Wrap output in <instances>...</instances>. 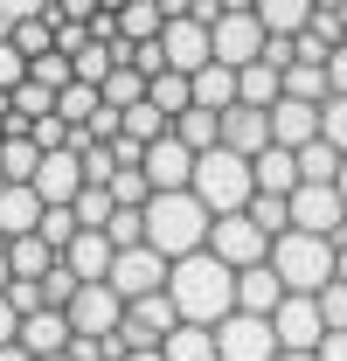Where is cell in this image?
Listing matches in <instances>:
<instances>
[{
    "label": "cell",
    "mask_w": 347,
    "mask_h": 361,
    "mask_svg": "<svg viewBox=\"0 0 347 361\" xmlns=\"http://www.w3.org/2000/svg\"><path fill=\"white\" fill-rule=\"evenodd\" d=\"M167 299H174V313H181V326H222V319L236 313V271L222 264V257H209V250H195V257L174 264Z\"/></svg>",
    "instance_id": "1"
},
{
    "label": "cell",
    "mask_w": 347,
    "mask_h": 361,
    "mask_svg": "<svg viewBox=\"0 0 347 361\" xmlns=\"http://www.w3.org/2000/svg\"><path fill=\"white\" fill-rule=\"evenodd\" d=\"M209 209L195 202V195H153L146 202V250H160L167 264L181 257H195V250H209Z\"/></svg>",
    "instance_id": "2"
},
{
    "label": "cell",
    "mask_w": 347,
    "mask_h": 361,
    "mask_svg": "<svg viewBox=\"0 0 347 361\" xmlns=\"http://www.w3.org/2000/svg\"><path fill=\"white\" fill-rule=\"evenodd\" d=\"M271 271H278V285H285L292 299H319V292L334 285V271H341V243L292 229V236L271 243Z\"/></svg>",
    "instance_id": "3"
},
{
    "label": "cell",
    "mask_w": 347,
    "mask_h": 361,
    "mask_svg": "<svg viewBox=\"0 0 347 361\" xmlns=\"http://www.w3.org/2000/svg\"><path fill=\"white\" fill-rule=\"evenodd\" d=\"M209 216H243L250 202H257V174H250V160H236V153H202L195 160V188H188Z\"/></svg>",
    "instance_id": "4"
},
{
    "label": "cell",
    "mask_w": 347,
    "mask_h": 361,
    "mask_svg": "<svg viewBox=\"0 0 347 361\" xmlns=\"http://www.w3.org/2000/svg\"><path fill=\"white\" fill-rule=\"evenodd\" d=\"M209 49H216L222 70H250V63H264V21H257V7H250V0H229V14L209 28Z\"/></svg>",
    "instance_id": "5"
},
{
    "label": "cell",
    "mask_w": 347,
    "mask_h": 361,
    "mask_svg": "<svg viewBox=\"0 0 347 361\" xmlns=\"http://www.w3.org/2000/svg\"><path fill=\"white\" fill-rule=\"evenodd\" d=\"M160 49H167V70H174V77H202V70L216 63V49H209V28H202V21H188V0H167Z\"/></svg>",
    "instance_id": "6"
},
{
    "label": "cell",
    "mask_w": 347,
    "mask_h": 361,
    "mask_svg": "<svg viewBox=\"0 0 347 361\" xmlns=\"http://www.w3.org/2000/svg\"><path fill=\"white\" fill-rule=\"evenodd\" d=\"M209 257H222V264L243 278V271L271 264V236H264L250 216H216V223H209Z\"/></svg>",
    "instance_id": "7"
},
{
    "label": "cell",
    "mask_w": 347,
    "mask_h": 361,
    "mask_svg": "<svg viewBox=\"0 0 347 361\" xmlns=\"http://www.w3.org/2000/svg\"><path fill=\"white\" fill-rule=\"evenodd\" d=\"M167 278H174V264L160 257V250H146V243H139V250H118V257H111V278H104V285H111L126 306H139V299L167 292Z\"/></svg>",
    "instance_id": "8"
},
{
    "label": "cell",
    "mask_w": 347,
    "mask_h": 361,
    "mask_svg": "<svg viewBox=\"0 0 347 361\" xmlns=\"http://www.w3.org/2000/svg\"><path fill=\"white\" fill-rule=\"evenodd\" d=\"M70 334L77 341H118V326H126V299L111 292V285H84L77 299H70Z\"/></svg>",
    "instance_id": "9"
},
{
    "label": "cell",
    "mask_w": 347,
    "mask_h": 361,
    "mask_svg": "<svg viewBox=\"0 0 347 361\" xmlns=\"http://www.w3.org/2000/svg\"><path fill=\"white\" fill-rule=\"evenodd\" d=\"M292 229H299V236H327V243H341V236H347L341 188H299V195H292Z\"/></svg>",
    "instance_id": "10"
},
{
    "label": "cell",
    "mask_w": 347,
    "mask_h": 361,
    "mask_svg": "<svg viewBox=\"0 0 347 361\" xmlns=\"http://www.w3.org/2000/svg\"><path fill=\"white\" fill-rule=\"evenodd\" d=\"M181 326V313H174L167 292H153V299H139V306H126V326H118V348L126 355H139V348H167V334Z\"/></svg>",
    "instance_id": "11"
},
{
    "label": "cell",
    "mask_w": 347,
    "mask_h": 361,
    "mask_svg": "<svg viewBox=\"0 0 347 361\" xmlns=\"http://www.w3.org/2000/svg\"><path fill=\"white\" fill-rule=\"evenodd\" d=\"M216 355L222 361H278V334H271V319H250V313H229L216 326Z\"/></svg>",
    "instance_id": "12"
},
{
    "label": "cell",
    "mask_w": 347,
    "mask_h": 361,
    "mask_svg": "<svg viewBox=\"0 0 347 361\" xmlns=\"http://www.w3.org/2000/svg\"><path fill=\"white\" fill-rule=\"evenodd\" d=\"M271 334H278L285 355H319V341H327V313H319V299H285V306L271 313Z\"/></svg>",
    "instance_id": "13"
},
{
    "label": "cell",
    "mask_w": 347,
    "mask_h": 361,
    "mask_svg": "<svg viewBox=\"0 0 347 361\" xmlns=\"http://www.w3.org/2000/svg\"><path fill=\"white\" fill-rule=\"evenodd\" d=\"M222 153H236V160L271 153V111H257V104H229V111H222Z\"/></svg>",
    "instance_id": "14"
},
{
    "label": "cell",
    "mask_w": 347,
    "mask_h": 361,
    "mask_svg": "<svg viewBox=\"0 0 347 361\" xmlns=\"http://www.w3.org/2000/svg\"><path fill=\"white\" fill-rule=\"evenodd\" d=\"M35 195H42V209H70L84 195V160L77 153H49L42 174H35Z\"/></svg>",
    "instance_id": "15"
},
{
    "label": "cell",
    "mask_w": 347,
    "mask_h": 361,
    "mask_svg": "<svg viewBox=\"0 0 347 361\" xmlns=\"http://www.w3.org/2000/svg\"><path fill=\"white\" fill-rule=\"evenodd\" d=\"M111 257H118L111 236H104V229H84V236L63 250V271H70L77 285H104V278H111Z\"/></svg>",
    "instance_id": "16"
},
{
    "label": "cell",
    "mask_w": 347,
    "mask_h": 361,
    "mask_svg": "<svg viewBox=\"0 0 347 361\" xmlns=\"http://www.w3.org/2000/svg\"><path fill=\"white\" fill-rule=\"evenodd\" d=\"M319 139V104H271V146H285V153H305Z\"/></svg>",
    "instance_id": "17"
},
{
    "label": "cell",
    "mask_w": 347,
    "mask_h": 361,
    "mask_svg": "<svg viewBox=\"0 0 347 361\" xmlns=\"http://www.w3.org/2000/svg\"><path fill=\"white\" fill-rule=\"evenodd\" d=\"M285 299H292V292L278 285V271H271V264H257V271L236 278V313H250V319H271Z\"/></svg>",
    "instance_id": "18"
},
{
    "label": "cell",
    "mask_w": 347,
    "mask_h": 361,
    "mask_svg": "<svg viewBox=\"0 0 347 361\" xmlns=\"http://www.w3.org/2000/svg\"><path fill=\"white\" fill-rule=\"evenodd\" d=\"M0 35H7V42L28 56V70H35L42 56H56V21H49V7H28V14H14Z\"/></svg>",
    "instance_id": "19"
},
{
    "label": "cell",
    "mask_w": 347,
    "mask_h": 361,
    "mask_svg": "<svg viewBox=\"0 0 347 361\" xmlns=\"http://www.w3.org/2000/svg\"><path fill=\"white\" fill-rule=\"evenodd\" d=\"M42 195H35V188H7V195H0V243H14V236H35V229H42Z\"/></svg>",
    "instance_id": "20"
},
{
    "label": "cell",
    "mask_w": 347,
    "mask_h": 361,
    "mask_svg": "<svg viewBox=\"0 0 347 361\" xmlns=\"http://www.w3.org/2000/svg\"><path fill=\"white\" fill-rule=\"evenodd\" d=\"M257 21H264V42H299L312 28V0H257Z\"/></svg>",
    "instance_id": "21"
},
{
    "label": "cell",
    "mask_w": 347,
    "mask_h": 361,
    "mask_svg": "<svg viewBox=\"0 0 347 361\" xmlns=\"http://www.w3.org/2000/svg\"><path fill=\"white\" fill-rule=\"evenodd\" d=\"M250 174H257V195H278V202H292L299 195V153H285V146H271L250 160Z\"/></svg>",
    "instance_id": "22"
},
{
    "label": "cell",
    "mask_w": 347,
    "mask_h": 361,
    "mask_svg": "<svg viewBox=\"0 0 347 361\" xmlns=\"http://www.w3.org/2000/svg\"><path fill=\"white\" fill-rule=\"evenodd\" d=\"M70 341H77V334H70V319H63V313H35V319H21V348H28L35 361L70 355Z\"/></svg>",
    "instance_id": "23"
},
{
    "label": "cell",
    "mask_w": 347,
    "mask_h": 361,
    "mask_svg": "<svg viewBox=\"0 0 347 361\" xmlns=\"http://www.w3.org/2000/svg\"><path fill=\"white\" fill-rule=\"evenodd\" d=\"M174 139H181L195 160H202V153H216V146H222V111H202V104H188V111L174 118Z\"/></svg>",
    "instance_id": "24"
},
{
    "label": "cell",
    "mask_w": 347,
    "mask_h": 361,
    "mask_svg": "<svg viewBox=\"0 0 347 361\" xmlns=\"http://www.w3.org/2000/svg\"><path fill=\"white\" fill-rule=\"evenodd\" d=\"M167 28V0H126L118 7V42H160Z\"/></svg>",
    "instance_id": "25"
},
{
    "label": "cell",
    "mask_w": 347,
    "mask_h": 361,
    "mask_svg": "<svg viewBox=\"0 0 347 361\" xmlns=\"http://www.w3.org/2000/svg\"><path fill=\"white\" fill-rule=\"evenodd\" d=\"M56 264H63V257L49 250L42 236H14V243H7V271H14V278H28V285H42Z\"/></svg>",
    "instance_id": "26"
},
{
    "label": "cell",
    "mask_w": 347,
    "mask_h": 361,
    "mask_svg": "<svg viewBox=\"0 0 347 361\" xmlns=\"http://www.w3.org/2000/svg\"><path fill=\"white\" fill-rule=\"evenodd\" d=\"M236 104H257V111L285 104V77H278L271 63H250V70H236Z\"/></svg>",
    "instance_id": "27"
},
{
    "label": "cell",
    "mask_w": 347,
    "mask_h": 361,
    "mask_svg": "<svg viewBox=\"0 0 347 361\" xmlns=\"http://www.w3.org/2000/svg\"><path fill=\"white\" fill-rule=\"evenodd\" d=\"M0 167H7V180H14V188H35V174H42V146H35L28 133H7Z\"/></svg>",
    "instance_id": "28"
},
{
    "label": "cell",
    "mask_w": 347,
    "mask_h": 361,
    "mask_svg": "<svg viewBox=\"0 0 347 361\" xmlns=\"http://www.w3.org/2000/svg\"><path fill=\"white\" fill-rule=\"evenodd\" d=\"M146 104H153V111L174 126V118L195 104V77H174V70H167V77H153V84H146Z\"/></svg>",
    "instance_id": "29"
},
{
    "label": "cell",
    "mask_w": 347,
    "mask_h": 361,
    "mask_svg": "<svg viewBox=\"0 0 347 361\" xmlns=\"http://www.w3.org/2000/svg\"><path fill=\"white\" fill-rule=\"evenodd\" d=\"M160 355H167V361H222L216 355V326H174Z\"/></svg>",
    "instance_id": "30"
},
{
    "label": "cell",
    "mask_w": 347,
    "mask_h": 361,
    "mask_svg": "<svg viewBox=\"0 0 347 361\" xmlns=\"http://www.w3.org/2000/svg\"><path fill=\"white\" fill-rule=\"evenodd\" d=\"M195 104H202V111H229V104H236V70L209 63V70L195 77Z\"/></svg>",
    "instance_id": "31"
},
{
    "label": "cell",
    "mask_w": 347,
    "mask_h": 361,
    "mask_svg": "<svg viewBox=\"0 0 347 361\" xmlns=\"http://www.w3.org/2000/svg\"><path fill=\"white\" fill-rule=\"evenodd\" d=\"M312 42H327V49H341L347 42V7L341 0H312V28H305Z\"/></svg>",
    "instance_id": "32"
},
{
    "label": "cell",
    "mask_w": 347,
    "mask_h": 361,
    "mask_svg": "<svg viewBox=\"0 0 347 361\" xmlns=\"http://www.w3.org/2000/svg\"><path fill=\"white\" fill-rule=\"evenodd\" d=\"M70 216H77V229H104L118 216V202H111V188H84V195L70 202Z\"/></svg>",
    "instance_id": "33"
},
{
    "label": "cell",
    "mask_w": 347,
    "mask_h": 361,
    "mask_svg": "<svg viewBox=\"0 0 347 361\" xmlns=\"http://www.w3.org/2000/svg\"><path fill=\"white\" fill-rule=\"evenodd\" d=\"M104 236H111V250H139V243H146V209H118V216L104 223Z\"/></svg>",
    "instance_id": "34"
},
{
    "label": "cell",
    "mask_w": 347,
    "mask_h": 361,
    "mask_svg": "<svg viewBox=\"0 0 347 361\" xmlns=\"http://www.w3.org/2000/svg\"><path fill=\"white\" fill-rule=\"evenodd\" d=\"M35 236H42L49 250L63 257V250H70V243H77L84 229H77V216H70V209H49V216H42V229H35Z\"/></svg>",
    "instance_id": "35"
},
{
    "label": "cell",
    "mask_w": 347,
    "mask_h": 361,
    "mask_svg": "<svg viewBox=\"0 0 347 361\" xmlns=\"http://www.w3.org/2000/svg\"><path fill=\"white\" fill-rule=\"evenodd\" d=\"M77 292H84V285H77L70 271L56 264V271L42 278V313H70V299H77Z\"/></svg>",
    "instance_id": "36"
},
{
    "label": "cell",
    "mask_w": 347,
    "mask_h": 361,
    "mask_svg": "<svg viewBox=\"0 0 347 361\" xmlns=\"http://www.w3.org/2000/svg\"><path fill=\"white\" fill-rule=\"evenodd\" d=\"M319 139H327L334 153H347V97H327V104H319Z\"/></svg>",
    "instance_id": "37"
},
{
    "label": "cell",
    "mask_w": 347,
    "mask_h": 361,
    "mask_svg": "<svg viewBox=\"0 0 347 361\" xmlns=\"http://www.w3.org/2000/svg\"><path fill=\"white\" fill-rule=\"evenodd\" d=\"M28 139L42 146V160H49V153H70V139H77V133H70V126L49 111V118H35V126H28Z\"/></svg>",
    "instance_id": "38"
},
{
    "label": "cell",
    "mask_w": 347,
    "mask_h": 361,
    "mask_svg": "<svg viewBox=\"0 0 347 361\" xmlns=\"http://www.w3.org/2000/svg\"><path fill=\"white\" fill-rule=\"evenodd\" d=\"M21 84H28V56H21V49L0 35V97H14Z\"/></svg>",
    "instance_id": "39"
},
{
    "label": "cell",
    "mask_w": 347,
    "mask_h": 361,
    "mask_svg": "<svg viewBox=\"0 0 347 361\" xmlns=\"http://www.w3.org/2000/svg\"><path fill=\"white\" fill-rule=\"evenodd\" d=\"M319 313H327V334H347V285H341V278L319 292Z\"/></svg>",
    "instance_id": "40"
},
{
    "label": "cell",
    "mask_w": 347,
    "mask_h": 361,
    "mask_svg": "<svg viewBox=\"0 0 347 361\" xmlns=\"http://www.w3.org/2000/svg\"><path fill=\"white\" fill-rule=\"evenodd\" d=\"M7 306H14L21 319H35V313H42V285H28V278H14V285H7Z\"/></svg>",
    "instance_id": "41"
},
{
    "label": "cell",
    "mask_w": 347,
    "mask_h": 361,
    "mask_svg": "<svg viewBox=\"0 0 347 361\" xmlns=\"http://www.w3.org/2000/svg\"><path fill=\"white\" fill-rule=\"evenodd\" d=\"M84 49H90V28H77V21H56V56H70V63H77Z\"/></svg>",
    "instance_id": "42"
},
{
    "label": "cell",
    "mask_w": 347,
    "mask_h": 361,
    "mask_svg": "<svg viewBox=\"0 0 347 361\" xmlns=\"http://www.w3.org/2000/svg\"><path fill=\"white\" fill-rule=\"evenodd\" d=\"M327 84H334V97H347V42L327 56Z\"/></svg>",
    "instance_id": "43"
},
{
    "label": "cell",
    "mask_w": 347,
    "mask_h": 361,
    "mask_svg": "<svg viewBox=\"0 0 347 361\" xmlns=\"http://www.w3.org/2000/svg\"><path fill=\"white\" fill-rule=\"evenodd\" d=\"M0 348H21V313L0 299Z\"/></svg>",
    "instance_id": "44"
},
{
    "label": "cell",
    "mask_w": 347,
    "mask_h": 361,
    "mask_svg": "<svg viewBox=\"0 0 347 361\" xmlns=\"http://www.w3.org/2000/svg\"><path fill=\"white\" fill-rule=\"evenodd\" d=\"M319 361H347V334H327L319 341Z\"/></svg>",
    "instance_id": "45"
},
{
    "label": "cell",
    "mask_w": 347,
    "mask_h": 361,
    "mask_svg": "<svg viewBox=\"0 0 347 361\" xmlns=\"http://www.w3.org/2000/svg\"><path fill=\"white\" fill-rule=\"evenodd\" d=\"M7 285H14V271H7V243H0V299H7Z\"/></svg>",
    "instance_id": "46"
},
{
    "label": "cell",
    "mask_w": 347,
    "mask_h": 361,
    "mask_svg": "<svg viewBox=\"0 0 347 361\" xmlns=\"http://www.w3.org/2000/svg\"><path fill=\"white\" fill-rule=\"evenodd\" d=\"M0 361H35V355H28V348H0Z\"/></svg>",
    "instance_id": "47"
},
{
    "label": "cell",
    "mask_w": 347,
    "mask_h": 361,
    "mask_svg": "<svg viewBox=\"0 0 347 361\" xmlns=\"http://www.w3.org/2000/svg\"><path fill=\"white\" fill-rule=\"evenodd\" d=\"M126 361H167V355H160V348H139V355H126Z\"/></svg>",
    "instance_id": "48"
},
{
    "label": "cell",
    "mask_w": 347,
    "mask_h": 361,
    "mask_svg": "<svg viewBox=\"0 0 347 361\" xmlns=\"http://www.w3.org/2000/svg\"><path fill=\"white\" fill-rule=\"evenodd\" d=\"M334 188H341V202H347V160H341V180H334Z\"/></svg>",
    "instance_id": "49"
},
{
    "label": "cell",
    "mask_w": 347,
    "mask_h": 361,
    "mask_svg": "<svg viewBox=\"0 0 347 361\" xmlns=\"http://www.w3.org/2000/svg\"><path fill=\"white\" fill-rule=\"evenodd\" d=\"M334 278H341V285H347V243H341V271H334Z\"/></svg>",
    "instance_id": "50"
},
{
    "label": "cell",
    "mask_w": 347,
    "mask_h": 361,
    "mask_svg": "<svg viewBox=\"0 0 347 361\" xmlns=\"http://www.w3.org/2000/svg\"><path fill=\"white\" fill-rule=\"evenodd\" d=\"M278 361H319V355H278Z\"/></svg>",
    "instance_id": "51"
},
{
    "label": "cell",
    "mask_w": 347,
    "mask_h": 361,
    "mask_svg": "<svg viewBox=\"0 0 347 361\" xmlns=\"http://www.w3.org/2000/svg\"><path fill=\"white\" fill-rule=\"evenodd\" d=\"M7 188H14V180H7V167H0V195H7Z\"/></svg>",
    "instance_id": "52"
},
{
    "label": "cell",
    "mask_w": 347,
    "mask_h": 361,
    "mask_svg": "<svg viewBox=\"0 0 347 361\" xmlns=\"http://www.w3.org/2000/svg\"><path fill=\"white\" fill-rule=\"evenodd\" d=\"M56 361H70V355H56Z\"/></svg>",
    "instance_id": "53"
},
{
    "label": "cell",
    "mask_w": 347,
    "mask_h": 361,
    "mask_svg": "<svg viewBox=\"0 0 347 361\" xmlns=\"http://www.w3.org/2000/svg\"><path fill=\"white\" fill-rule=\"evenodd\" d=\"M341 243H347V236H341Z\"/></svg>",
    "instance_id": "54"
}]
</instances>
